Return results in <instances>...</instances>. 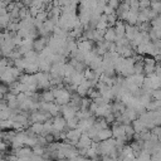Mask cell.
Wrapping results in <instances>:
<instances>
[{"label": "cell", "instance_id": "obj_1", "mask_svg": "<svg viewBox=\"0 0 161 161\" xmlns=\"http://www.w3.org/2000/svg\"><path fill=\"white\" fill-rule=\"evenodd\" d=\"M114 34L118 35V36H122L125 35V31H126V24L123 23V20H117L116 24H114Z\"/></svg>", "mask_w": 161, "mask_h": 161}, {"label": "cell", "instance_id": "obj_2", "mask_svg": "<svg viewBox=\"0 0 161 161\" xmlns=\"http://www.w3.org/2000/svg\"><path fill=\"white\" fill-rule=\"evenodd\" d=\"M150 9H152L155 13H160V10H161V3H160V0H153V1H151V5H150Z\"/></svg>", "mask_w": 161, "mask_h": 161}, {"label": "cell", "instance_id": "obj_5", "mask_svg": "<svg viewBox=\"0 0 161 161\" xmlns=\"http://www.w3.org/2000/svg\"><path fill=\"white\" fill-rule=\"evenodd\" d=\"M113 13H114V9L112 6H109L108 4H106L102 9V14H104V15H109V14H113Z\"/></svg>", "mask_w": 161, "mask_h": 161}, {"label": "cell", "instance_id": "obj_7", "mask_svg": "<svg viewBox=\"0 0 161 161\" xmlns=\"http://www.w3.org/2000/svg\"><path fill=\"white\" fill-rule=\"evenodd\" d=\"M14 1H15V3H18V1H21V0H14Z\"/></svg>", "mask_w": 161, "mask_h": 161}, {"label": "cell", "instance_id": "obj_3", "mask_svg": "<svg viewBox=\"0 0 161 161\" xmlns=\"http://www.w3.org/2000/svg\"><path fill=\"white\" fill-rule=\"evenodd\" d=\"M104 38L107 39V40H114V38L117 36L116 34H114V30L113 29H107V30H104Z\"/></svg>", "mask_w": 161, "mask_h": 161}, {"label": "cell", "instance_id": "obj_6", "mask_svg": "<svg viewBox=\"0 0 161 161\" xmlns=\"http://www.w3.org/2000/svg\"><path fill=\"white\" fill-rule=\"evenodd\" d=\"M8 14V10H6V8H0V16H3V15H6Z\"/></svg>", "mask_w": 161, "mask_h": 161}, {"label": "cell", "instance_id": "obj_4", "mask_svg": "<svg viewBox=\"0 0 161 161\" xmlns=\"http://www.w3.org/2000/svg\"><path fill=\"white\" fill-rule=\"evenodd\" d=\"M151 1L150 0H138V10L140 9H147L150 8Z\"/></svg>", "mask_w": 161, "mask_h": 161}]
</instances>
